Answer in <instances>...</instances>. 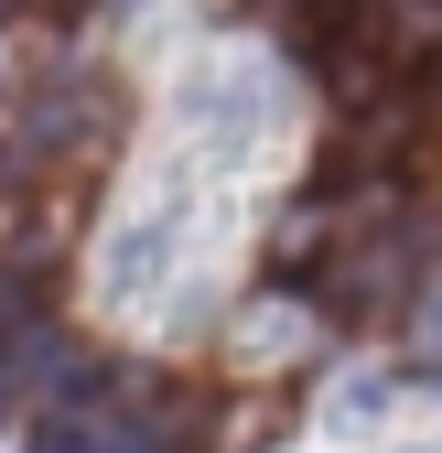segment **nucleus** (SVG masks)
Listing matches in <instances>:
<instances>
[{
    "label": "nucleus",
    "mask_w": 442,
    "mask_h": 453,
    "mask_svg": "<svg viewBox=\"0 0 442 453\" xmlns=\"http://www.w3.org/2000/svg\"><path fill=\"white\" fill-rule=\"evenodd\" d=\"M97 141H108V97L97 87H43V97H22L11 141H0V173H43L54 151H97Z\"/></svg>",
    "instance_id": "f257e3e1"
},
{
    "label": "nucleus",
    "mask_w": 442,
    "mask_h": 453,
    "mask_svg": "<svg viewBox=\"0 0 442 453\" xmlns=\"http://www.w3.org/2000/svg\"><path fill=\"white\" fill-rule=\"evenodd\" d=\"M346 33L377 54V76H410V65H431V54H442V0H356V12H346Z\"/></svg>",
    "instance_id": "7ed1b4c3"
},
{
    "label": "nucleus",
    "mask_w": 442,
    "mask_h": 453,
    "mask_svg": "<svg viewBox=\"0 0 442 453\" xmlns=\"http://www.w3.org/2000/svg\"><path fill=\"white\" fill-rule=\"evenodd\" d=\"M410 270H421V238H400V226H377V238H356L346 259H324V303H335L346 324H377V313H400Z\"/></svg>",
    "instance_id": "f03ea898"
},
{
    "label": "nucleus",
    "mask_w": 442,
    "mask_h": 453,
    "mask_svg": "<svg viewBox=\"0 0 442 453\" xmlns=\"http://www.w3.org/2000/svg\"><path fill=\"white\" fill-rule=\"evenodd\" d=\"M313 12H356V0H313Z\"/></svg>",
    "instance_id": "39448f33"
},
{
    "label": "nucleus",
    "mask_w": 442,
    "mask_h": 453,
    "mask_svg": "<svg viewBox=\"0 0 442 453\" xmlns=\"http://www.w3.org/2000/svg\"><path fill=\"white\" fill-rule=\"evenodd\" d=\"M324 249H335V216H324V195H313V205H292V216H281V238H270V270H302V259H324Z\"/></svg>",
    "instance_id": "20e7f679"
}]
</instances>
